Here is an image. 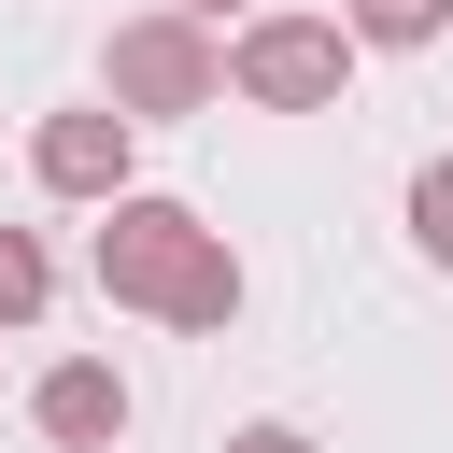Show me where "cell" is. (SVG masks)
I'll list each match as a JSON object with an SVG mask.
<instances>
[{
  "mask_svg": "<svg viewBox=\"0 0 453 453\" xmlns=\"http://www.w3.org/2000/svg\"><path fill=\"white\" fill-rule=\"evenodd\" d=\"M411 255H425V269H453V156H425V170H411Z\"/></svg>",
  "mask_w": 453,
  "mask_h": 453,
  "instance_id": "obj_9",
  "label": "cell"
},
{
  "mask_svg": "<svg viewBox=\"0 0 453 453\" xmlns=\"http://www.w3.org/2000/svg\"><path fill=\"white\" fill-rule=\"evenodd\" d=\"M184 255H198V198H156V184H127V198L99 212V241H85V269H99L113 311H170Z\"/></svg>",
  "mask_w": 453,
  "mask_h": 453,
  "instance_id": "obj_3",
  "label": "cell"
},
{
  "mask_svg": "<svg viewBox=\"0 0 453 453\" xmlns=\"http://www.w3.org/2000/svg\"><path fill=\"white\" fill-rule=\"evenodd\" d=\"M226 85L255 113H340L354 99V42H340V14H241L226 28Z\"/></svg>",
  "mask_w": 453,
  "mask_h": 453,
  "instance_id": "obj_2",
  "label": "cell"
},
{
  "mask_svg": "<svg viewBox=\"0 0 453 453\" xmlns=\"http://www.w3.org/2000/svg\"><path fill=\"white\" fill-rule=\"evenodd\" d=\"M156 326H170V340H226V326H241V255H226V226H198V255H184V283H170Z\"/></svg>",
  "mask_w": 453,
  "mask_h": 453,
  "instance_id": "obj_6",
  "label": "cell"
},
{
  "mask_svg": "<svg viewBox=\"0 0 453 453\" xmlns=\"http://www.w3.org/2000/svg\"><path fill=\"white\" fill-rule=\"evenodd\" d=\"M170 14H198V28H212V14H241V0H170Z\"/></svg>",
  "mask_w": 453,
  "mask_h": 453,
  "instance_id": "obj_11",
  "label": "cell"
},
{
  "mask_svg": "<svg viewBox=\"0 0 453 453\" xmlns=\"http://www.w3.org/2000/svg\"><path fill=\"white\" fill-rule=\"evenodd\" d=\"M226 99V42L198 28V14H127L113 42H99V113H127V127H170V113H212Z\"/></svg>",
  "mask_w": 453,
  "mask_h": 453,
  "instance_id": "obj_1",
  "label": "cell"
},
{
  "mask_svg": "<svg viewBox=\"0 0 453 453\" xmlns=\"http://www.w3.org/2000/svg\"><path fill=\"white\" fill-rule=\"evenodd\" d=\"M127 170H142V127H127V113H99V99H71V113H42V127H28V184H42V198L113 212V198H127Z\"/></svg>",
  "mask_w": 453,
  "mask_h": 453,
  "instance_id": "obj_4",
  "label": "cell"
},
{
  "mask_svg": "<svg viewBox=\"0 0 453 453\" xmlns=\"http://www.w3.org/2000/svg\"><path fill=\"white\" fill-rule=\"evenodd\" d=\"M453 28V0H340V42L354 57H411V42H439Z\"/></svg>",
  "mask_w": 453,
  "mask_h": 453,
  "instance_id": "obj_7",
  "label": "cell"
},
{
  "mask_svg": "<svg viewBox=\"0 0 453 453\" xmlns=\"http://www.w3.org/2000/svg\"><path fill=\"white\" fill-rule=\"evenodd\" d=\"M57 311V255H42V226H0V326H42Z\"/></svg>",
  "mask_w": 453,
  "mask_h": 453,
  "instance_id": "obj_8",
  "label": "cell"
},
{
  "mask_svg": "<svg viewBox=\"0 0 453 453\" xmlns=\"http://www.w3.org/2000/svg\"><path fill=\"white\" fill-rule=\"evenodd\" d=\"M226 453H326V439H311V425H283V411H269V425H241V439H226Z\"/></svg>",
  "mask_w": 453,
  "mask_h": 453,
  "instance_id": "obj_10",
  "label": "cell"
},
{
  "mask_svg": "<svg viewBox=\"0 0 453 453\" xmlns=\"http://www.w3.org/2000/svg\"><path fill=\"white\" fill-rule=\"evenodd\" d=\"M28 425H42L57 453H113V439L142 425V396H127V368H113V354H57V368L28 382Z\"/></svg>",
  "mask_w": 453,
  "mask_h": 453,
  "instance_id": "obj_5",
  "label": "cell"
}]
</instances>
